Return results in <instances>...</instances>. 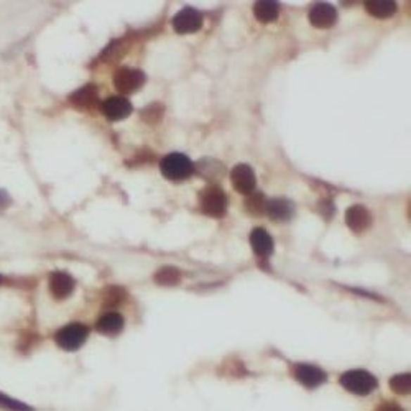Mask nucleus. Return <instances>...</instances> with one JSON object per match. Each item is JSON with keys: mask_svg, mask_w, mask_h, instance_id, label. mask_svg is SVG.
<instances>
[{"mask_svg": "<svg viewBox=\"0 0 411 411\" xmlns=\"http://www.w3.org/2000/svg\"><path fill=\"white\" fill-rule=\"evenodd\" d=\"M339 384L344 386L347 391L350 393L359 395V396H367L370 393H374L379 386V380L375 379L370 372L362 370V369H355V370H349L346 374L341 375Z\"/></svg>", "mask_w": 411, "mask_h": 411, "instance_id": "obj_1", "label": "nucleus"}, {"mask_svg": "<svg viewBox=\"0 0 411 411\" xmlns=\"http://www.w3.org/2000/svg\"><path fill=\"white\" fill-rule=\"evenodd\" d=\"M160 170L166 179L181 181L194 173V163L183 153H170L160 161Z\"/></svg>", "mask_w": 411, "mask_h": 411, "instance_id": "obj_2", "label": "nucleus"}, {"mask_svg": "<svg viewBox=\"0 0 411 411\" xmlns=\"http://www.w3.org/2000/svg\"><path fill=\"white\" fill-rule=\"evenodd\" d=\"M227 194L219 186H208L199 196L201 211L209 217H222L227 211Z\"/></svg>", "mask_w": 411, "mask_h": 411, "instance_id": "obj_3", "label": "nucleus"}, {"mask_svg": "<svg viewBox=\"0 0 411 411\" xmlns=\"http://www.w3.org/2000/svg\"><path fill=\"white\" fill-rule=\"evenodd\" d=\"M87 336H89V329H87L84 324L72 322V324L61 327V329L56 332L55 341L61 349L72 352L81 349L82 344L87 341Z\"/></svg>", "mask_w": 411, "mask_h": 411, "instance_id": "obj_4", "label": "nucleus"}, {"mask_svg": "<svg viewBox=\"0 0 411 411\" xmlns=\"http://www.w3.org/2000/svg\"><path fill=\"white\" fill-rule=\"evenodd\" d=\"M114 87L120 94H132V92L139 91L145 84V75L137 68L122 66L117 68L114 72Z\"/></svg>", "mask_w": 411, "mask_h": 411, "instance_id": "obj_5", "label": "nucleus"}, {"mask_svg": "<svg viewBox=\"0 0 411 411\" xmlns=\"http://www.w3.org/2000/svg\"><path fill=\"white\" fill-rule=\"evenodd\" d=\"M175 32L179 35H188V33H196L203 28V15L194 8H181L171 20Z\"/></svg>", "mask_w": 411, "mask_h": 411, "instance_id": "obj_6", "label": "nucleus"}, {"mask_svg": "<svg viewBox=\"0 0 411 411\" xmlns=\"http://www.w3.org/2000/svg\"><path fill=\"white\" fill-rule=\"evenodd\" d=\"M231 183L237 193H241L244 196L252 194L257 188L255 171H253L252 166H248L246 163L236 165L231 171Z\"/></svg>", "mask_w": 411, "mask_h": 411, "instance_id": "obj_7", "label": "nucleus"}, {"mask_svg": "<svg viewBox=\"0 0 411 411\" xmlns=\"http://www.w3.org/2000/svg\"><path fill=\"white\" fill-rule=\"evenodd\" d=\"M132 109H134V107H132V102L122 96L109 97V99H106L101 104L102 114L112 122L127 119V117L132 114Z\"/></svg>", "mask_w": 411, "mask_h": 411, "instance_id": "obj_8", "label": "nucleus"}, {"mask_svg": "<svg viewBox=\"0 0 411 411\" xmlns=\"http://www.w3.org/2000/svg\"><path fill=\"white\" fill-rule=\"evenodd\" d=\"M295 379L306 388H317L327 380V374L316 365L298 364L295 367Z\"/></svg>", "mask_w": 411, "mask_h": 411, "instance_id": "obj_9", "label": "nucleus"}, {"mask_svg": "<svg viewBox=\"0 0 411 411\" xmlns=\"http://www.w3.org/2000/svg\"><path fill=\"white\" fill-rule=\"evenodd\" d=\"M48 286H50V293L53 298H56V300H66L75 291L76 282L75 278L65 272H55L50 275Z\"/></svg>", "mask_w": 411, "mask_h": 411, "instance_id": "obj_10", "label": "nucleus"}, {"mask_svg": "<svg viewBox=\"0 0 411 411\" xmlns=\"http://www.w3.org/2000/svg\"><path fill=\"white\" fill-rule=\"evenodd\" d=\"M346 224L349 226L352 232H355V234L365 232L372 224L370 211L360 204L350 206V208L346 211Z\"/></svg>", "mask_w": 411, "mask_h": 411, "instance_id": "obj_11", "label": "nucleus"}, {"mask_svg": "<svg viewBox=\"0 0 411 411\" xmlns=\"http://www.w3.org/2000/svg\"><path fill=\"white\" fill-rule=\"evenodd\" d=\"M310 22L312 27L321 28V30H326V28H331L336 25L337 22V11L329 4H316L315 7L310 11Z\"/></svg>", "mask_w": 411, "mask_h": 411, "instance_id": "obj_12", "label": "nucleus"}, {"mask_svg": "<svg viewBox=\"0 0 411 411\" xmlns=\"http://www.w3.org/2000/svg\"><path fill=\"white\" fill-rule=\"evenodd\" d=\"M265 214H268V217H270L272 221H278V222L290 221V219L293 217V214H295V204H293L290 199H285V198L270 199L268 201Z\"/></svg>", "mask_w": 411, "mask_h": 411, "instance_id": "obj_13", "label": "nucleus"}, {"mask_svg": "<svg viewBox=\"0 0 411 411\" xmlns=\"http://www.w3.org/2000/svg\"><path fill=\"white\" fill-rule=\"evenodd\" d=\"M70 102L76 109H82V110H89L92 107H96L99 104V94H97L96 86L87 84L84 87H81L80 91L72 92L70 96Z\"/></svg>", "mask_w": 411, "mask_h": 411, "instance_id": "obj_14", "label": "nucleus"}, {"mask_svg": "<svg viewBox=\"0 0 411 411\" xmlns=\"http://www.w3.org/2000/svg\"><path fill=\"white\" fill-rule=\"evenodd\" d=\"M251 246L253 248V252H255L258 257L263 258L270 257L273 253V248H275V246H273V239L265 229H255V231L251 234Z\"/></svg>", "mask_w": 411, "mask_h": 411, "instance_id": "obj_15", "label": "nucleus"}, {"mask_svg": "<svg viewBox=\"0 0 411 411\" xmlns=\"http://www.w3.org/2000/svg\"><path fill=\"white\" fill-rule=\"evenodd\" d=\"M122 327H124V317L119 312H107V315L101 316V320L96 324V329L106 336L119 334Z\"/></svg>", "mask_w": 411, "mask_h": 411, "instance_id": "obj_16", "label": "nucleus"}, {"mask_svg": "<svg viewBox=\"0 0 411 411\" xmlns=\"http://www.w3.org/2000/svg\"><path fill=\"white\" fill-rule=\"evenodd\" d=\"M365 11L375 18H390L398 11L393 0H369L365 2Z\"/></svg>", "mask_w": 411, "mask_h": 411, "instance_id": "obj_17", "label": "nucleus"}, {"mask_svg": "<svg viewBox=\"0 0 411 411\" xmlns=\"http://www.w3.org/2000/svg\"><path fill=\"white\" fill-rule=\"evenodd\" d=\"M253 13H255L257 20L262 23H272L275 22L278 15H280V6L273 0H263V2H257L253 7Z\"/></svg>", "mask_w": 411, "mask_h": 411, "instance_id": "obj_18", "label": "nucleus"}, {"mask_svg": "<svg viewBox=\"0 0 411 411\" xmlns=\"http://www.w3.org/2000/svg\"><path fill=\"white\" fill-rule=\"evenodd\" d=\"M181 280V272L176 267H163L155 273V283L161 286H175Z\"/></svg>", "mask_w": 411, "mask_h": 411, "instance_id": "obj_19", "label": "nucleus"}, {"mask_svg": "<svg viewBox=\"0 0 411 411\" xmlns=\"http://www.w3.org/2000/svg\"><path fill=\"white\" fill-rule=\"evenodd\" d=\"M268 199L262 193H252L246 199V211L252 216H262L267 213Z\"/></svg>", "mask_w": 411, "mask_h": 411, "instance_id": "obj_20", "label": "nucleus"}, {"mask_svg": "<svg viewBox=\"0 0 411 411\" xmlns=\"http://www.w3.org/2000/svg\"><path fill=\"white\" fill-rule=\"evenodd\" d=\"M198 171L206 179H219L224 173V166L217 160H201Z\"/></svg>", "mask_w": 411, "mask_h": 411, "instance_id": "obj_21", "label": "nucleus"}, {"mask_svg": "<svg viewBox=\"0 0 411 411\" xmlns=\"http://www.w3.org/2000/svg\"><path fill=\"white\" fill-rule=\"evenodd\" d=\"M390 388H391V391H395V393H398V395H408L410 390H411L410 372L408 374H400V375L391 377Z\"/></svg>", "mask_w": 411, "mask_h": 411, "instance_id": "obj_22", "label": "nucleus"}, {"mask_svg": "<svg viewBox=\"0 0 411 411\" xmlns=\"http://www.w3.org/2000/svg\"><path fill=\"white\" fill-rule=\"evenodd\" d=\"M0 408L7 411H35L32 406L22 403V401L12 398V396L2 393V391H0Z\"/></svg>", "mask_w": 411, "mask_h": 411, "instance_id": "obj_23", "label": "nucleus"}, {"mask_svg": "<svg viewBox=\"0 0 411 411\" xmlns=\"http://www.w3.org/2000/svg\"><path fill=\"white\" fill-rule=\"evenodd\" d=\"M141 117H144L145 122H148V124H158L161 117H163V106L161 104L148 106L144 112H141Z\"/></svg>", "mask_w": 411, "mask_h": 411, "instance_id": "obj_24", "label": "nucleus"}, {"mask_svg": "<svg viewBox=\"0 0 411 411\" xmlns=\"http://www.w3.org/2000/svg\"><path fill=\"white\" fill-rule=\"evenodd\" d=\"M124 296H125V291L122 290V288L110 286L104 291V303L106 305L115 306L117 303H120L122 300H124Z\"/></svg>", "mask_w": 411, "mask_h": 411, "instance_id": "obj_25", "label": "nucleus"}, {"mask_svg": "<svg viewBox=\"0 0 411 411\" xmlns=\"http://www.w3.org/2000/svg\"><path fill=\"white\" fill-rule=\"evenodd\" d=\"M375 411H405V410L396 403H384V405H380Z\"/></svg>", "mask_w": 411, "mask_h": 411, "instance_id": "obj_26", "label": "nucleus"}]
</instances>
